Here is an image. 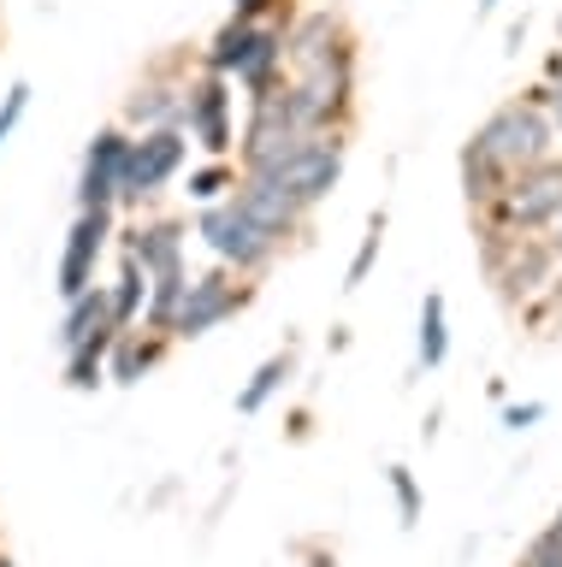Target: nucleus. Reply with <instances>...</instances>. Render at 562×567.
I'll return each mask as SVG.
<instances>
[{
	"instance_id": "31",
	"label": "nucleus",
	"mask_w": 562,
	"mask_h": 567,
	"mask_svg": "<svg viewBox=\"0 0 562 567\" xmlns=\"http://www.w3.org/2000/svg\"><path fill=\"white\" fill-rule=\"evenodd\" d=\"M544 78H551V83L562 78V53H551V60H544Z\"/></svg>"
},
{
	"instance_id": "32",
	"label": "nucleus",
	"mask_w": 562,
	"mask_h": 567,
	"mask_svg": "<svg viewBox=\"0 0 562 567\" xmlns=\"http://www.w3.org/2000/svg\"><path fill=\"white\" fill-rule=\"evenodd\" d=\"M551 532H556V538H562V508H556V520H551Z\"/></svg>"
},
{
	"instance_id": "4",
	"label": "nucleus",
	"mask_w": 562,
	"mask_h": 567,
	"mask_svg": "<svg viewBox=\"0 0 562 567\" xmlns=\"http://www.w3.org/2000/svg\"><path fill=\"white\" fill-rule=\"evenodd\" d=\"M190 159V136L178 124L161 131H131V154H125V184H119V207H143L154 202Z\"/></svg>"
},
{
	"instance_id": "8",
	"label": "nucleus",
	"mask_w": 562,
	"mask_h": 567,
	"mask_svg": "<svg viewBox=\"0 0 562 567\" xmlns=\"http://www.w3.org/2000/svg\"><path fill=\"white\" fill-rule=\"evenodd\" d=\"M178 131L196 142L202 154H214V159L232 154V142H237V95H232V83L214 78V71L190 78V89H184V124H178Z\"/></svg>"
},
{
	"instance_id": "20",
	"label": "nucleus",
	"mask_w": 562,
	"mask_h": 567,
	"mask_svg": "<svg viewBox=\"0 0 562 567\" xmlns=\"http://www.w3.org/2000/svg\"><path fill=\"white\" fill-rule=\"evenodd\" d=\"M450 354V326H445V296L420 301V367H445Z\"/></svg>"
},
{
	"instance_id": "12",
	"label": "nucleus",
	"mask_w": 562,
	"mask_h": 567,
	"mask_svg": "<svg viewBox=\"0 0 562 567\" xmlns=\"http://www.w3.org/2000/svg\"><path fill=\"white\" fill-rule=\"evenodd\" d=\"M232 202H237L243 213H249V219H255L260 230H267V237H278V243L296 237V225H303V207H296L290 195L273 184V177L243 172V177H237V189H232Z\"/></svg>"
},
{
	"instance_id": "18",
	"label": "nucleus",
	"mask_w": 562,
	"mask_h": 567,
	"mask_svg": "<svg viewBox=\"0 0 562 567\" xmlns=\"http://www.w3.org/2000/svg\"><path fill=\"white\" fill-rule=\"evenodd\" d=\"M108 301H113V326L119 331H131L136 319H143V301H149V272L136 266L131 255L119 260V278L108 284Z\"/></svg>"
},
{
	"instance_id": "23",
	"label": "nucleus",
	"mask_w": 562,
	"mask_h": 567,
	"mask_svg": "<svg viewBox=\"0 0 562 567\" xmlns=\"http://www.w3.org/2000/svg\"><path fill=\"white\" fill-rule=\"evenodd\" d=\"M379 243H385V213H374L367 219V237H361V248H356V260H349V290H361L367 284V272H374V260H379Z\"/></svg>"
},
{
	"instance_id": "16",
	"label": "nucleus",
	"mask_w": 562,
	"mask_h": 567,
	"mask_svg": "<svg viewBox=\"0 0 562 567\" xmlns=\"http://www.w3.org/2000/svg\"><path fill=\"white\" fill-rule=\"evenodd\" d=\"M290 379H296V354H290V349H285V354H267V361L249 372V384L237 390V414H260V408H267Z\"/></svg>"
},
{
	"instance_id": "3",
	"label": "nucleus",
	"mask_w": 562,
	"mask_h": 567,
	"mask_svg": "<svg viewBox=\"0 0 562 567\" xmlns=\"http://www.w3.org/2000/svg\"><path fill=\"white\" fill-rule=\"evenodd\" d=\"M285 65L296 71H356V35L338 7H308L285 18Z\"/></svg>"
},
{
	"instance_id": "19",
	"label": "nucleus",
	"mask_w": 562,
	"mask_h": 567,
	"mask_svg": "<svg viewBox=\"0 0 562 567\" xmlns=\"http://www.w3.org/2000/svg\"><path fill=\"white\" fill-rule=\"evenodd\" d=\"M184 284H190V266H178V272H154L149 278V301H143V331H161L172 326V313H178L184 301Z\"/></svg>"
},
{
	"instance_id": "22",
	"label": "nucleus",
	"mask_w": 562,
	"mask_h": 567,
	"mask_svg": "<svg viewBox=\"0 0 562 567\" xmlns=\"http://www.w3.org/2000/svg\"><path fill=\"white\" fill-rule=\"evenodd\" d=\"M237 166H232V159H207V166L202 172H190V202H225V195H232L237 189Z\"/></svg>"
},
{
	"instance_id": "27",
	"label": "nucleus",
	"mask_w": 562,
	"mask_h": 567,
	"mask_svg": "<svg viewBox=\"0 0 562 567\" xmlns=\"http://www.w3.org/2000/svg\"><path fill=\"white\" fill-rule=\"evenodd\" d=\"M521 567H562V538H556L551 526H544L539 538L527 544V561H521Z\"/></svg>"
},
{
	"instance_id": "10",
	"label": "nucleus",
	"mask_w": 562,
	"mask_h": 567,
	"mask_svg": "<svg viewBox=\"0 0 562 567\" xmlns=\"http://www.w3.org/2000/svg\"><path fill=\"white\" fill-rule=\"evenodd\" d=\"M125 154H131V131L125 124H101L90 136V148H83V166H78V207H119Z\"/></svg>"
},
{
	"instance_id": "9",
	"label": "nucleus",
	"mask_w": 562,
	"mask_h": 567,
	"mask_svg": "<svg viewBox=\"0 0 562 567\" xmlns=\"http://www.w3.org/2000/svg\"><path fill=\"white\" fill-rule=\"evenodd\" d=\"M184 89H190V71H178V60H154L125 95V131L184 124Z\"/></svg>"
},
{
	"instance_id": "1",
	"label": "nucleus",
	"mask_w": 562,
	"mask_h": 567,
	"mask_svg": "<svg viewBox=\"0 0 562 567\" xmlns=\"http://www.w3.org/2000/svg\"><path fill=\"white\" fill-rule=\"evenodd\" d=\"M468 142L486 159H498L509 177L544 166L551 148H556V131H551V118H544V89H527V101H503Z\"/></svg>"
},
{
	"instance_id": "17",
	"label": "nucleus",
	"mask_w": 562,
	"mask_h": 567,
	"mask_svg": "<svg viewBox=\"0 0 562 567\" xmlns=\"http://www.w3.org/2000/svg\"><path fill=\"white\" fill-rule=\"evenodd\" d=\"M462 189H468V207L486 213V207L509 189V172L498 166V159H486L473 142H462Z\"/></svg>"
},
{
	"instance_id": "29",
	"label": "nucleus",
	"mask_w": 562,
	"mask_h": 567,
	"mask_svg": "<svg viewBox=\"0 0 562 567\" xmlns=\"http://www.w3.org/2000/svg\"><path fill=\"white\" fill-rule=\"evenodd\" d=\"M544 118H551V131L562 136V78H556L551 89H544Z\"/></svg>"
},
{
	"instance_id": "26",
	"label": "nucleus",
	"mask_w": 562,
	"mask_h": 567,
	"mask_svg": "<svg viewBox=\"0 0 562 567\" xmlns=\"http://www.w3.org/2000/svg\"><path fill=\"white\" fill-rule=\"evenodd\" d=\"M232 18H249V24H285V0H232Z\"/></svg>"
},
{
	"instance_id": "5",
	"label": "nucleus",
	"mask_w": 562,
	"mask_h": 567,
	"mask_svg": "<svg viewBox=\"0 0 562 567\" xmlns=\"http://www.w3.org/2000/svg\"><path fill=\"white\" fill-rule=\"evenodd\" d=\"M498 237H521V230H544L562 213V159H544L533 172H515L509 189L486 207Z\"/></svg>"
},
{
	"instance_id": "34",
	"label": "nucleus",
	"mask_w": 562,
	"mask_h": 567,
	"mask_svg": "<svg viewBox=\"0 0 562 567\" xmlns=\"http://www.w3.org/2000/svg\"><path fill=\"white\" fill-rule=\"evenodd\" d=\"M491 7H498V0H480V12H491Z\"/></svg>"
},
{
	"instance_id": "7",
	"label": "nucleus",
	"mask_w": 562,
	"mask_h": 567,
	"mask_svg": "<svg viewBox=\"0 0 562 567\" xmlns=\"http://www.w3.org/2000/svg\"><path fill=\"white\" fill-rule=\"evenodd\" d=\"M243 308H249V284H237V272L214 266V272H202V278L184 284V301H178V313H172L166 337H172V343H196V337L219 331L225 319H237Z\"/></svg>"
},
{
	"instance_id": "6",
	"label": "nucleus",
	"mask_w": 562,
	"mask_h": 567,
	"mask_svg": "<svg viewBox=\"0 0 562 567\" xmlns=\"http://www.w3.org/2000/svg\"><path fill=\"white\" fill-rule=\"evenodd\" d=\"M255 177H273V184L285 189L303 213L320 207L326 195L338 189V177H344V136L338 131H331V136H303L273 172H255Z\"/></svg>"
},
{
	"instance_id": "2",
	"label": "nucleus",
	"mask_w": 562,
	"mask_h": 567,
	"mask_svg": "<svg viewBox=\"0 0 562 567\" xmlns=\"http://www.w3.org/2000/svg\"><path fill=\"white\" fill-rule=\"evenodd\" d=\"M196 237L214 248V260L225 266V272H260V266H273V255L285 243L278 237H267V230H260L249 213H243L232 195H225V202H207L202 207V219H196Z\"/></svg>"
},
{
	"instance_id": "21",
	"label": "nucleus",
	"mask_w": 562,
	"mask_h": 567,
	"mask_svg": "<svg viewBox=\"0 0 562 567\" xmlns=\"http://www.w3.org/2000/svg\"><path fill=\"white\" fill-rule=\"evenodd\" d=\"M108 349H113V343L65 349V384H72V390H95L101 379H108Z\"/></svg>"
},
{
	"instance_id": "28",
	"label": "nucleus",
	"mask_w": 562,
	"mask_h": 567,
	"mask_svg": "<svg viewBox=\"0 0 562 567\" xmlns=\"http://www.w3.org/2000/svg\"><path fill=\"white\" fill-rule=\"evenodd\" d=\"M533 420H544V402H521V408H509V414H503L509 432H521V425H533Z\"/></svg>"
},
{
	"instance_id": "15",
	"label": "nucleus",
	"mask_w": 562,
	"mask_h": 567,
	"mask_svg": "<svg viewBox=\"0 0 562 567\" xmlns=\"http://www.w3.org/2000/svg\"><path fill=\"white\" fill-rule=\"evenodd\" d=\"M166 343L172 337H161V331H119L113 349H108V379L113 384H143V372H154L166 361Z\"/></svg>"
},
{
	"instance_id": "25",
	"label": "nucleus",
	"mask_w": 562,
	"mask_h": 567,
	"mask_svg": "<svg viewBox=\"0 0 562 567\" xmlns=\"http://www.w3.org/2000/svg\"><path fill=\"white\" fill-rule=\"evenodd\" d=\"M30 113V83H12L7 101H0V142H7L12 131H19V118Z\"/></svg>"
},
{
	"instance_id": "11",
	"label": "nucleus",
	"mask_w": 562,
	"mask_h": 567,
	"mask_svg": "<svg viewBox=\"0 0 562 567\" xmlns=\"http://www.w3.org/2000/svg\"><path fill=\"white\" fill-rule=\"evenodd\" d=\"M108 237H113V207H78L72 230H65V248H60V296L65 301L95 284V260L108 255Z\"/></svg>"
},
{
	"instance_id": "30",
	"label": "nucleus",
	"mask_w": 562,
	"mask_h": 567,
	"mask_svg": "<svg viewBox=\"0 0 562 567\" xmlns=\"http://www.w3.org/2000/svg\"><path fill=\"white\" fill-rule=\"evenodd\" d=\"M551 230H556V237H551V255L562 260V213H556V219H551Z\"/></svg>"
},
{
	"instance_id": "13",
	"label": "nucleus",
	"mask_w": 562,
	"mask_h": 567,
	"mask_svg": "<svg viewBox=\"0 0 562 567\" xmlns=\"http://www.w3.org/2000/svg\"><path fill=\"white\" fill-rule=\"evenodd\" d=\"M184 243H190V230L178 219H143V225H131L125 230V255L143 266V272H178L184 266Z\"/></svg>"
},
{
	"instance_id": "14",
	"label": "nucleus",
	"mask_w": 562,
	"mask_h": 567,
	"mask_svg": "<svg viewBox=\"0 0 562 567\" xmlns=\"http://www.w3.org/2000/svg\"><path fill=\"white\" fill-rule=\"evenodd\" d=\"M119 326H113V301H108V284H90L83 296L65 301V319H60V349H83V343H113Z\"/></svg>"
},
{
	"instance_id": "33",
	"label": "nucleus",
	"mask_w": 562,
	"mask_h": 567,
	"mask_svg": "<svg viewBox=\"0 0 562 567\" xmlns=\"http://www.w3.org/2000/svg\"><path fill=\"white\" fill-rule=\"evenodd\" d=\"M0 567H19V561H12V556H7V549H0Z\"/></svg>"
},
{
	"instance_id": "24",
	"label": "nucleus",
	"mask_w": 562,
	"mask_h": 567,
	"mask_svg": "<svg viewBox=\"0 0 562 567\" xmlns=\"http://www.w3.org/2000/svg\"><path fill=\"white\" fill-rule=\"evenodd\" d=\"M385 478H391V496H397L402 526H420V485H415V473H409V467H391Z\"/></svg>"
}]
</instances>
